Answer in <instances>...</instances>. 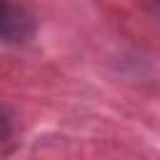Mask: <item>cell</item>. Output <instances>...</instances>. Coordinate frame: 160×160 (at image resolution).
<instances>
[{"label": "cell", "mask_w": 160, "mask_h": 160, "mask_svg": "<svg viewBox=\"0 0 160 160\" xmlns=\"http://www.w3.org/2000/svg\"><path fill=\"white\" fill-rule=\"evenodd\" d=\"M35 32V20L20 5L10 0H0V40L5 42H25Z\"/></svg>", "instance_id": "cell-1"}]
</instances>
